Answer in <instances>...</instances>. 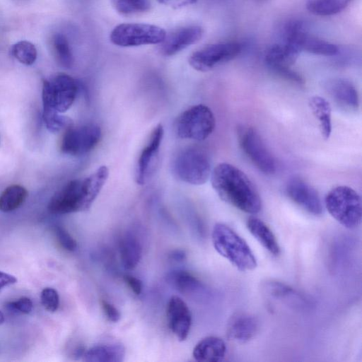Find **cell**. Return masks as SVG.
Listing matches in <instances>:
<instances>
[{"label": "cell", "mask_w": 362, "mask_h": 362, "mask_svg": "<svg viewBox=\"0 0 362 362\" xmlns=\"http://www.w3.org/2000/svg\"><path fill=\"white\" fill-rule=\"evenodd\" d=\"M124 281L128 285V286L130 288V289L134 293H135L136 295L141 294L142 291L143 285L140 279H137L134 276L126 274L124 276Z\"/></svg>", "instance_id": "36"}, {"label": "cell", "mask_w": 362, "mask_h": 362, "mask_svg": "<svg viewBox=\"0 0 362 362\" xmlns=\"http://www.w3.org/2000/svg\"><path fill=\"white\" fill-rule=\"evenodd\" d=\"M243 48V44L237 41L210 44L193 52L188 62L194 69L206 72L236 58Z\"/></svg>", "instance_id": "8"}, {"label": "cell", "mask_w": 362, "mask_h": 362, "mask_svg": "<svg viewBox=\"0 0 362 362\" xmlns=\"http://www.w3.org/2000/svg\"><path fill=\"white\" fill-rule=\"evenodd\" d=\"M211 239L216 252L242 272L253 270L257 263L247 243L228 226L214 225Z\"/></svg>", "instance_id": "2"}, {"label": "cell", "mask_w": 362, "mask_h": 362, "mask_svg": "<svg viewBox=\"0 0 362 362\" xmlns=\"http://www.w3.org/2000/svg\"><path fill=\"white\" fill-rule=\"evenodd\" d=\"M6 308L13 313L29 314L33 308L32 300L28 297H21L16 300L8 302Z\"/></svg>", "instance_id": "34"}, {"label": "cell", "mask_w": 362, "mask_h": 362, "mask_svg": "<svg viewBox=\"0 0 362 362\" xmlns=\"http://www.w3.org/2000/svg\"><path fill=\"white\" fill-rule=\"evenodd\" d=\"M258 321L255 316L247 313H238L228 322L227 337L240 343L250 340L257 333Z\"/></svg>", "instance_id": "18"}, {"label": "cell", "mask_w": 362, "mask_h": 362, "mask_svg": "<svg viewBox=\"0 0 362 362\" xmlns=\"http://www.w3.org/2000/svg\"><path fill=\"white\" fill-rule=\"evenodd\" d=\"M168 279L175 289L185 295H195L204 290L202 284L187 271H173Z\"/></svg>", "instance_id": "24"}, {"label": "cell", "mask_w": 362, "mask_h": 362, "mask_svg": "<svg viewBox=\"0 0 362 362\" xmlns=\"http://www.w3.org/2000/svg\"><path fill=\"white\" fill-rule=\"evenodd\" d=\"M124 356L125 348L122 344H99L85 350L83 360L87 362H122Z\"/></svg>", "instance_id": "20"}, {"label": "cell", "mask_w": 362, "mask_h": 362, "mask_svg": "<svg viewBox=\"0 0 362 362\" xmlns=\"http://www.w3.org/2000/svg\"><path fill=\"white\" fill-rule=\"evenodd\" d=\"M78 90L75 79L65 74H59L42 83L43 109L65 112L74 103Z\"/></svg>", "instance_id": "7"}, {"label": "cell", "mask_w": 362, "mask_h": 362, "mask_svg": "<svg viewBox=\"0 0 362 362\" xmlns=\"http://www.w3.org/2000/svg\"><path fill=\"white\" fill-rule=\"evenodd\" d=\"M101 305L105 315L110 321L117 322L119 320L121 314L114 305L105 300H103Z\"/></svg>", "instance_id": "35"}, {"label": "cell", "mask_w": 362, "mask_h": 362, "mask_svg": "<svg viewBox=\"0 0 362 362\" xmlns=\"http://www.w3.org/2000/svg\"><path fill=\"white\" fill-rule=\"evenodd\" d=\"M247 228L252 236L272 255L277 256L281 249L276 236L269 226L256 217H250Z\"/></svg>", "instance_id": "21"}, {"label": "cell", "mask_w": 362, "mask_h": 362, "mask_svg": "<svg viewBox=\"0 0 362 362\" xmlns=\"http://www.w3.org/2000/svg\"><path fill=\"white\" fill-rule=\"evenodd\" d=\"M10 52L19 62L28 66L34 64L37 56L35 46L25 40L13 44L11 47Z\"/></svg>", "instance_id": "29"}, {"label": "cell", "mask_w": 362, "mask_h": 362, "mask_svg": "<svg viewBox=\"0 0 362 362\" xmlns=\"http://www.w3.org/2000/svg\"><path fill=\"white\" fill-rule=\"evenodd\" d=\"M173 171L181 181L201 185L210 178L211 164L208 154L199 148L191 147L180 151L173 163Z\"/></svg>", "instance_id": "4"}, {"label": "cell", "mask_w": 362, "mask_h": 362, "mask_svg": "<svg viewBox=\"0 0 362 362\" xmlns=\"http://www.w3.org/2000/svg\"><path fill=\"white\" fill-rule=\"evenodd\" d=\"M226 353V345L224 341L218 337L209 336L195 345L192 355L197 361L218 362L223 360Z\"/></svg>", "instance_id": "19"}, {"label": "cell", "mask_w": 362, "mask_h": 362, "mask_svg": "<svg viewBox=\"0 0 362 362\" xmlns=\"http://www.w3.org/2000/svg\"><path fill=\"white\" fill-rule=\"evenodd\" d=\"M61 113L52 110L43 109V120L47 129L52 133L66 130L73 125L72 120Z\"/></svg>", "instance_id": "31"}, {"label": "cell", "mask_w": 362, "mask_h": 362, "mask_svg": "<svg viewBox=\"0 0 362 362\" xmlns=\"http://www.w3.org/2000/svg\"><path fill=\"white\" fill-rule=\"evenodd\" d=\"M91 206L82 180H73L52 196L48 204V210L54 214H66L86 211Z\"/></svg>", "instance_id": "10"}, {"label": "cell", "mask_w": 362, "mask_h": 362, "mask_svg": "<svg viewBox=\"0 0 362 362\" xmlns=\"http://www.w3.org/2000/svg\"><path fill=\"white\" fill-rule=\"evenodd\" d=\"M300 52L293 45L282 41L273 44L267 49L264 62L267 66L279 76L295 83H302V77L291 69Z\"/></svg>", "instance_id": "12"}, {"label": "cell", "mask_w": 362, "mask_h": 362, "mask_svg": "<svg viewBox=\"0 0 362 362\" xmlns=\"http://www.w3.org/2000/svg\"><path fill=\"white\" fill-rule=\"evenodd\" d=\"M166 35L162 28L148 23H122L112 30L110 39L112 44L123 47L161 43Z\"/></svg>", "instance_id": "6"}, {"label": "cell", "mask_w": 362, "mask_h": 362, "mask_svg": "<svg viewBox=\"0 0 362 362\" xmlns=\"http://www.w3.org/2000/svg\"><path fill=\"white\" fill-rule=\"evenodd\" d=\"M210 178L213 189L223 202L250 214L261 211L262 200L257 188L237 167L219 163L211 171Z\"/></svg>", "instance_id": "1"}, {"label": "cell", "mask_w": 362, "mask_h": 362, "mask_svg": "<svg viewBox=\"0 0 362 362\" xmlns=\"http://www.w3.org/2000/svg\"><path fill=\"white\" fill-rule=\"evenodd\" d=\"M54 233L59 243L64 250L69 252H74L76 250V241L65 228L60 226H55Z\"/></svg>", "instance_id": "33"}, {"label": "cell", "mask_w": 362, "mask_h": 362, "mask_svg": "<svg viewBox=\"0 0 362 362\" xmlns=\"http://www.w3.org/2000/svg\"><path fill=\"white\" fill-rule=\"evenodd\" d=\"M114 8L122 15H134L147 11L150 0H110Z\"/></svg>", "instance_id": "30"}, {"label": "cell", "mask_w": 362, "mask_h": 362, "mask_svg": "<svg viewBox=\"0 0 362 362\" xmlns=\"http://www.w3.org/2000/svg\"><path fill=\"white\" fill-rule=\"evenodd\" d=\"M302 51L315 55L332 57L337 55L339 49L336 45L317 38L309 33L303 44Z\"/></svg>", "instance_id": "27"}, {"label": "cell", "mask_w": 362, "mask_h": 362, "mask_svg": "<svg viewBox=\"0 0 362 362\" xmlns=\"http://www.w3.org/2000/svg\"><path fill=\"white\" fill-rule=\"evenodd\" d=\"M40 301L47 311L50 313L57 311L59 305L58 292L51 287L43 288L40 293Z\"/></svg>", "instance_id": "32"}, {"label": "cell", "mask_w": 362, "mask_h": 362, "mask_svg": "<svg viewBox=\"0 0 362 362\" xmlns=\"http://www.w3.org/2000/svg\"><path fill=\"white\" fill-rule=\"evenodd\" d=\"M5 320L4 315L1 311H0V325L3 324Z\"/></svg>", "instance_id": "40"}, {"label": "cell", "mask_w": 362, "mask_h": 362, "mask_svg": "<svg viewBox=\"0 0 362 362\" xmlns=\"http://www.w3.org/2000/svg\"><path fill=\"white\" fill-rule=\"evenodd\" d=\"M216 126L211 110L203 104L193 105L182 112L177 118L175 129L178 137L185 139L204 141Z\"/></svg>", "instance_id": "5"}, {"label": "cell", "mask_w": 362, "mask_h": 362, "mask_svg": "<svg viewBox=\"0 0 362 362\" xmlns=\"http://www.w3.org/2000/svg\"><path fill=\"white\" fill-rule=\"evenodd\" d=\"M168 325L177 339L185 341L190 331L192 315L187 303L179 296H172L166 309Z\"/></svg>", "instance_id": "15"}, {"label": "cell", "mask_w": 362, "mask_h": 362, "mask_svg": "<svg viewBox=\"0 0 362 362\" xmlns=\"http://www.w3.org/2000/svg\"><path fill=\"white\" fill-rule=\"evenodd\" d=\"M121 262L126 269L135 268L142 256V246L139 239L132 233H127L119 242Z\"/></svg>", "instance_id": "22"}, {"label": "cell", "mask_w": 362, "mask_h": 362, "mask_svg": "<svg viewBox=\"0 0 362 362\" xmlns=\"http://www.w3.org/2000/svg\"><path fill=\"white\" fill-rule=\"evenodd\" d=\"M354 0H308V11L318 16H329L344 11Z\"/></svg>", "instance_id": "25"}, {"label": "cell", "mask_w": 362, "mask_h": 362, "mask_svg": "<svg viewBox=\"0 0 362 362\" xmlns=\"http://www.w3.org/2000/svg\"><path fill=\"white\" fill-rule=\"evenodd\" d=\"M325 88L333 102L341 110L355 112L358 109V93L354 84L347 79L337 78L328 80Z\"/></svg>", "instance_id": "17"}, {"label": "cell", "mask_w": 362, "mask_h": 362, "mask_svg": "<svg viewBox=\"0 0 362 362\" xmlns=\"http://www.w3.org/2000/svg\"><path fill=\"white\" fill-rule=\"evenodd\" d=\"M238 136L242 150L256 168L266 175L274 174L276 168L274 158L258 132L243 126L238 128Z\"/></svg>", "instance_id": "9"}, {"label": "cell", "mask_w": 362, "mask_h": 362, "mask_svg": "<svg viewBox=\"0 0 362 362\" xmlns=\"http://www.w3.org/2000/svg\"><path fill=\"white\" fill-rule=\"evenodd\" d=\"M17 279L15 276L0 271V291L8 286L16 284Z\"/></svg>", "instance_id": "38"}, {"label": "cell", "mask_w": 362, "mask_h": 362, "mask_svg": "<svg viewBox=\"0 0 362 362\" xmlns=\"http://www.w3.org/2000/svg\"><path fill=\"white\" fill-rule=\"evenodd\" d=\"M160 4L174 9H180L195 4L198 0H157Z\"/></svg>", "instance_id": "37"}, {"label": "cell", "mask_w": 362, "mask_h": 362, "mask_svg": "<svg viewBox=\"0 0 362 362\" xmlns=\"http://www.w3.org/2000/svg\"><path fill=\"white\" fill-rule=\"evenodd\" d=\"M102 132L95 124L69 127L65 130L61 142V150L71 156H81L93 150L100 141Z\"/></svg>", "instance_id": "11"}, {"label": "cell", "mask_w": 362, "mask_h": 362, "mask_svg": "<svg viewBox=\"0 0 362 362\" xmlns=\"http://www.w3.org/2000/svg\"><path fill=\"white\" fill-rule=\"evenodd\" d=\"M171 259L175 261H183L186 258L185 252L183 250H175L170 255Z\"/></svg>", "instance_id": "39"}, {"label": "cell", "mask_w": 362, "mask_h": 362, "mask_svg": "<svg viewBox=\"0 0 362 362\" xmlns=\"http://www.w3.org/2000/svg\"><path fill=\"white\" fill-rule=\"evenodd\" d=\"M287 196L297 205L314 216L323 214L320 197L315 188L299 177L288 180L286 186Z\"/></svg>", "instance_id": "14"}, {"label": "cell", "mask_w": 362, "mask_h": 362, "mask_svg": "<svg viewBox=\"0 0 362 362\" xmlns=\"http://www.w3.org/2000/svg\"><path fill=\"white\" fill-rule=\"evenodd\" d=\"M28 191L23 186L13 185L4 189L0 195V210L10 212L19 208L25 201Z\"/></svg>", "instance_id": "26"}, {"label": "cell", "mask_w": 362, "mask_h": 362, "mask_svg": "<svg viewBox=\"0 0 362 362\" xmlns=\"http://www.w3.org/2000/svg\"><path fill=\"white\" fill-rule=\"evenodd\" d=\"M52 42L58 62L65 68H71L74 63V57L66 37L57 33L53 37Z\"/></svg>", "instance_id": "28"}, {"label": "cell", "mask_w": 362, "mask_h": 362, "mask_svg": "<svg viewBox=\"0 0 362 362\" xmlns=\"http://www.w3.org/2000/svg\"><path fill=\"white\" fill-rule=\"evenodd\" d=\"M325 204L329 214L345 228L358 227L361 221L360 195L348 186H338L326 195Z\"/></svg>", "instance_id": "3"}, {"label": "cell", "mask_w": 362, "mask_h": 362, "mask_svg": "<svg viewBox=\"0 0 362 362\" xmlns=\"http://www.w3.org/2000/svg\"><path fill=\"white\" fill-rule=\"evenodd\" d=\"M203 35V28L198 25L178 28L166 34L164 40L160 43L159 51L164 56L174 55L198 42Z\"/></svg>", "instance_id": "16"}, {"label": "cell", "mask_w": 362, "mask_h": 362, "mask_svg": "<svg viewBox=\"0 0 362 362\" xmlns=\"http://www.w3.org/2000/svg\"><path fill=\"white\" fill-rule=\"evenodd\" d=\"M163 135V127L159 124L153 130L148 143L141 151L135 171V180L138 185H145L153 175Z\"/></svg>", "instance_id": "13"}, {"label": "cell", "mask_w": 362, "mask_h": 362, "mask_svg": "<svg viewBox=\"0 0 362 362\" xmlns=\"http://www.w3.org/2000/svg\"><path fill=\"white\" fill-rule=\"evenodd\" d=\"M308 105L318 122L322 136L328 139L332 132V109L329 103L321 96L315 95L309 99Z\"/></svg>", "instance_id": "23"}]
</instances>
